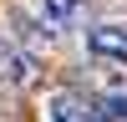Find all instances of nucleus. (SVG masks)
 Instances as JSON below:
<instances>
[{"label":"nucleus","instance_id":"obj_1","mask_svg":"<svg viewBox=\"0 0 127 122\" xmlns=\"http://www.w3.org/2000/svg\"><path fill=\"white\" fill-rule=\"evenodd\" d=\"M46 117L51 122H112L97 102H87L81 92H71V87H56L46 97Z\"/></svg>","mask_w":127,"mask_h":122},{"label":"nucleus","instance_id":"obj_2","mask_svg":"<svg viewBox=\"0 0 127 122\" xmlns=\"http://www.w3.org/2000/svg\"><path fill=\"white\" fill-rule=\"evenodd\" d=\"M31 71H36V61H31L10 36H0V87H26Z\"/></svg>","mask_w":127,"mask_h":122},{"label":"nucleus","instance_id":"obj_3","mask_svg":"<svg viewBox=\"0 0 127 122\" xmlns=\"http://www.w3.org/2000/svg\"><path fill=\"white\" fill-rule=\"evenodd\" d=\"M87 51H92V56H117V61H127V20H107V26L87 30Z\"/></svg>","mask_w":127,"mask_h":122},{"label":"nucleus","instance_id":"obj_4","mask_svg":"<svg viewBox=\"0 0 127 122\" xmlns=\"http://www.w3.org/2000/svg\"><path fill=\"white\" fill-rule=\"evenodd\" d=\"M36 10H41L46 26L71 30V26H81V15H87V0H36Z\"/></svg>","mask_w":127,"mask_h":122},{"label":"nucleus","instance_id":"obj_5","mask_svg":"<svg viewBox=\"0 0 127 122\" xmlns=\"http://www.w3.org/2000/svg\"><path fill=\"white\" fill-rule=\"evenodd\" d=\"M102 66H97V81L112 92V97H127V61H117V56H97Z\"/></svg>","mask_w":127,"mask_h":122},{"label":"nucleus","instance_id":"obj_6","mask_svg":"<svg viewBox=\"0 0 127 122\" xmlns=\"http://www.w3.org/2000/svg\"><path fill=\"white\" fill-rule=\"evenodd\" d=\"M10 20L20 26V36H26V41H36V46H51V30H46V26H31V20H26V10H10Z\"/></svg>","mask_w":127,"mask_h":122}]
</instances>
